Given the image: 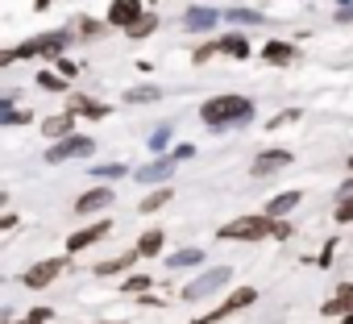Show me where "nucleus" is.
<instances>
[{
	"label": "nucleus",
	"instance_id": "43",
	"mask_svg": "<svg viewBox=\"0 0 353 324\" xmlns=\"http://www.w3.org/2000/svg\"><path fill=\"white\" fill-rule=\"evenodd\" d=\"M112 324H125V320H112Z\"/></svg>",
	"mask_w": 353,
	"mask_h": 324
},
{
	"label": "nucleus",
	"instance_id": "2",
	"mask_svg": "<svg viewBox=\"0 0 353 324\" xmlns=\"http://www.w3.org/2000/svg\"><path fill=\"white\" fill-rule=\"evenodd\" d=\"M274 233V216H237L221 229L225 241H262Z\"/></svg>",
	"mask_w": 353,
	"mask_h": 324
},
{
	"label": "nucleus",
	"instance_id": "36",
	"mask_svg": "<svg viewBox=\"0 0 353 324\" xmlns=\"http://www.w3.org/2000/svg\"><path fill=\"white\" fill-rule=\"evenodd\" d=\"M212 54H221V46H204V50H200V54H196V63H208V59H212Z\"/></svg>",
	"mask_w": 353,
	"mask_h": 324
},
{
	"label": "nucleus",
	"instance_id": "29",
	"mask_svg": "<svg viewBox=\"0 0 353 324\" xmlns=\"http://www.w3.org/2000/svg\"><path fill=\"white\" fill-rule=\"evenodd\" d=\"M46 320H54V312H50V307H34V312H26V320H17V324H46Z\"/></svg>",
	"mask_w": 353,
	"mask_h": 324
},
{
	"label": "nucleus",
	"instance_id": "23",
	"mask_svg": "<svg viewBox=\"0 0 353 324\" xmlns=\"http://www.w3.org/2000/svg\"><path fill=\"white\" fill-rule=\"evenodd\" d=\"M158 250H162V233H158V229L141 233V241H137V254H141V258H154Z\"/></svg>",
	"mask_w": 353,
	"mask_h": 324
},
{
	"label": "nucleus",
	"instance_id": "17",
	"mask_svg": "<svg viewBox=\"0 0 353 324\" xmlns=\"http://www.w3.org/2000/svg\"><path fill=\"white\" fill-rule=\"evenodd\" d=\"M262 59H266V63H274V67H287V63L295 59V50H291L287 42H266V50H262Z\"/></svg>",
	"mask_w": 353,
	"mask_h": 324
},
{
	"label": "nucleus",
	"instance_id": "25",
	"mask_svg": "<svg viewBox=\"0 0 353 324\" xmlns=\"http://www.w3.org/2000/svg\"><path fill=\"white\" fill-rule=\"evenodd\" d=\"M38 88H46V92H67L63 75H54V71H42V75H38Z\"/></svg>",
	"mask_w": 353,
	"mask_h": 324
},
{
	"label": "nucleus",
	"instance_id": "30",
	"mask_svg": "<svg viewBox=\"0 0 353 324\" xmlns=\"http://www.w3.org/2000/svg\"><path fill=\"white\" fill-rule=\"evenodd\" d=\"M229 21H237V26H262L266 17H258V13H245V9H237V13H229Z\"/></svg>",
	"mask_w": 353,
	"mask_h": 324
},
{
	"label": "nucleus",
	"instance_id": "27",
	"mask_svg": "<svg viewBox=\"0 0 353 324\" xmlns=\"http://www.w3.org/2000/svg\"><path fill=\"white\" fill-rule=\"evenodd\" d=\"M92 175H96V179H121V175H125V162H104V167H96Z\"/></svg>",
	"mask_w": 353,
	"mask_h": 324
},
{
	"label": "nucleus",
	"instance_id": "42",
	"mask_svg": "<svg viewBox=\"0 0 353 324\" xmlns=\"http://www.w3.org/2000/svg\"><path fill=\"white\" fill-rule=\"evenodd\" d=\"M349 171H353V158H349Z\"/></svg>",
	"mask_w": 353,
	"mask_h": 324
},
{
	"label": "nucleus",
	"instance_id": "8",
	"mask_svg": "<svg viewBox=\"0 0 353 324\" xmlns=\"http://www.w3.org/2000/svg\"><path fill=\"white\" fill-rule=\"evenodd\" d=\"M108 229H112L108 221H96V225H88V229H79V233H71V237H67V254H83L88 245H96L100 237H108Z\"/></svg>",
	"mask_w": 353,
	"mask_h": 324
},
{
	"label": "nucleus",
	"instance_id": "13",
	"mask_svg": "<svg viewBox=\"0 0 353 324\" xmlns=\"http://www.w3.org/2000/svg\"><path fill=\"white\" fill-rule=\"evenodd\" d=\"M170 171H174V158H158L137 171V183H162V179H170Z\"/></svg>",
	"mask_w": 353,
	"mask_h": 324
},
{
	"label": "nucleus",
	"instance_id": "3",
	"mask_svg": "<svg viewBox=\"0 0 353 324\" xmlns=\"http://www.w3.org/2000/svg\"><path fill=\"white\" fill-rule=\"evenodd\" d=\"M229 279H233V270H229V266H212V270H204V274H200L192 287H183V299H188V303H200V299L216 295V291H221Z\"/></svg>",
	"mask_w": 353,
	"mask_h": 324
},
{
	"label": "nucleus",
	"instance_id": "39",
	"mask_svg": "<svg viewBox=\"0 0 353 324\" xmlns=\"http://www.w3.org/2000/svg\"><path fill=\"white\" fill-rule=\"evenodd\" d=\"M336 21H353V5H349V9H341V13H336Z\"/></svg>",
	"mask_w": 353,
	"mask_h": 324
},
{
	"label": "nucleus",
	"instance_id": "6",
	"mask_svg": "<svg viewBox=\"0 0 353 324\" xmlns=\"http://www.w3.org/2000/svg\"><path fill=\"white\" fill-rule=\"evenodd\" d=\"M63 258H42V262H34L26 274H21V287H30V291H42V287H50L59 274H63Z\"/></svg>",
	"mask_w": 353,
	"mask_h": 324
},
{
	"label": "nucleus",
	"instance_id": "5",
	"mask_svg": "<svg viewBox=\"0 0 353 324\" xmlns=\"http://www.w3.org/2000/svg\"><path fill=\"white\" fill-rule=\"evenodd\" d=\"M92 150H96V141H92V137H83V133H67V137H59V141L46 150V162H67V158L92 154Z\"/></svg>",
	"mask_w": 353,
	"mask_h": 324
},
{
	"label": "nucleus",
	"instance_id": "12",
	"mask_svg": "<svg viewBox=\"0 0 353 324\" xmlns=\"http://www.w3.org/2000/svg\"><path fill=\"white\" fill-rule=\"evenodd\" d=\"M137 17H141V5H137V0H112V9H108V26L125 30V26H133Z\"/></svg>",
	"mask_w": 353,
	"mask_h": 324
},
{
	"label": "nucleus",
	"instance_id": "22",
	"mask_svg": "<svg viewBox=\"0 0 353 324\" xmlns=\"http://www.w3.org/2000/svg\"><path fill=\"white\" fill-rule=\"evenodd\" d=\"M154 30H158V17H150V13H141L133 26H125V34H129V38H145V34H154Z\"/></svg>",
	"mask_w": 353,
	"mask_h": 324
},
{
	"label": "nucleus",
	"instance_id": "26",
	"mask_svg": "<svg viewBox=\"0 0 353 324\" xmlns=\"http://www.w3.org/2000/svg\"><path fill=\"white\" fill-rule=\"evenodd\" d=\"M158 96H162L158 88H133V92H125L129 104H145V100H158Z\"/></svg>",
	"mask_w": 353,
	"mask_h": 324
},
{
	"label": "nucleus",
	"instance_id": "1",
	"mask_svg": "<svg viewBox=\"0 0 353 324\" xmlns=\"http://www.w3.org/2000/svg\"><path fill=\"white\" fill-rule=\"evenodd\" d=\"M254 117V100L245 96H216V100H204L200 104V121L204 125H233V121H250Z\"/></svg>",
	"mask_w": 353,
	"mask_h": 324
},
{
	"label": "nucleus",
	"instance_id": "11",
	"mask_svg": "<svg viewBox=\"0 0 353 324\" xmlns=\"http://www.w3.org/2000/svg\"><path fill=\"white\" fill-rule=\"evenodd\" d=\"M216 21H221V13H216V9H204V5L183 13V26H188V34H208Z\"/></svg>",
	"mask_w": 353,
	"mask_h": 324
},
{
	"label": "nucleus",
	"instance_id": "10",
	"mask_svg": "<svg viewBox=\"0 0 353 324\" xmlns=\"http://www.w3.org/2000/svg\"><path fill=\"white\" fill-rule=\"evenodd\" d=\"M283 167H291V154H287V150H266L262 158H254V179L274 175V171H283Z\"/></svg>",
	"mask_w": 353,
	"mask_h": 324
},
{
	"label": "nucleus",
	"instance_id": "21",
	"mask_svg": "<svg viewBox=\"0 0 353 324\" xmlns=\"http://www.w3.org/2000/svg\"><path fill=\"white\" fill-rule=\"evenodd\" d=\"M71 108H75V112H83V117H96V121H100V117H108V104H96V100H88V96H75V100H71Z\"/></svg>",
	"mask_w": 353,
	"mask_h": 324
},
{
	"label": "nucleus",
	"instance_id": "9",
	"mask_svg": "<svg viewBox=\"0 0 353 324\" xmlns=\"http://www.w3.org/2000/svg\"><path fill=\"white\" fill-rule=\"evenodd\" d=\"M112 200H117V192H112V188H92V192H83V196L75 200V212H79V216H88V212L108 208Z\"/></svg>",
	"mask_w": 353,
	"mask_h": 324
},
{
	"label": "nucleus",
	"instance_id": "33",
	"mask_svg": "<svg viewBox=\"0 0 353 324\" xmlns=\"http://www.w3.org/2000/svg\"><path fill=\"white\" fill-rule=\"evenodd\" d=\"M166 141H170V125H162V129H158V133L150 137V150H162Z\"/></svg>",
	"mask_w": 353,
	"mask_h": 324
},
{
	"label": "nucleus",
	"instance_id": "19",
	"mask_svg": "<svg viewBox=\"0 0 353 324\" xmlns=\"http://www.w3.org/2000/svg\"><path fill=\"white\" fill-rule=\"evenodd\" d=\"M137 258H141L137 250H133V254H121V258H108V262H100V266H96V274H125Z\"/></svg>",
	"mask_w": 353,
	"mask_h": 324
},
{
	"label": "nucleus",
	"instance_id": "28",
	"mask_svg": "<svg viewBox=\"0 0 353 324\" xmlns=\"http://www.w3.org/2000/svg\"><path fill=\"white\" fill-rule=\"evenodd\" d=\"M30 121V108H5L0 112V125H26Z\"/></svg>",
	"mask_w": 353,
	"mask_h": 324
},
{
	"label": "nucleus",
	"instance_id": "31",
	"mask_svg": "<svg viewBox=\"0 0 353 324\" xmlns=\"http://www.w3.org/2000/svg\"><path fill=\"white\" fill-rule=\"evenodd\" d=\"M145 287H150V279H145V274H133V279H125V291H129V295H141Z\"/></svg>",
	"mask_w": 353,
	"mask_h": 324
},
{
	"label": "nucleus",
	"instance_id": "37",
	"mask_svg": "<svg viewBox=\"0 0 353 324\" xmlns=\"http://www.w3.org/2000/svg\"><path fill=\"white\" fill-rule=\"evenodd\" d=\"M13 225H17V216H13V212H5V216H0V229H13Z\"/></svg>",
	"mask_w": 353,
	"mask_h": 324
},
{
	"label": "nucleus",
	"instance_id": "15",
	"mask_svg": "<svg viewBox=\"0 0 353 324\" xmlns=\"http://www.w3.org/2000/svg\"><path fill=\"white\" fill-rule=\"evenodd\" d=\"M320 312H324V316H341V312H353V287L345 283V287H341V291H336V295H332L324 307H320Z\"/></svg>",
	"mask_w": 353,
	"mask_h": 324
},
{
	"label": "nucleus",
	"instance_id": "20",
	"mask_svg": "<svg viewBox=\"0 0 353 324\" xmlns=\"http://www.w3.org/2000/svg\"><path fill=\"white\" fill-rule=\"evenodd\" d=\"M200 262H204V250H179V254L166 258L170 270H179V266H200Z\"/></svg>",
	"mask_w": 353,
	"mask_h": 324
},
{
	"label": "nucleus",
	"instance_id": "38",
	"mask_svg": "<svg viewBox=\"0 0 353 324\" xmlns=\"http://www.w3.org/2000/svg\"><path fill=\"white\" fill-rule=\"evenodd\" d=\"M345 196H353V179H345V183H341V200H345Z\"/></svg>",
	"mask_w": 353,
	"mask_h": 324
},
{
	"label": "nucleus",
	"instance_id": "41",
	"mask_svg": "<svg viewBox=\"0 0 353 324\" xmlns=\"http://www.w3.org/2000/svg\"><path fill=\"white\" fill-rule=\"evenodd\" d=\"M5 200H9V196H5V192H0V208H5Z\"/></svg>",
	"mask_w": 353,
	"mask_h": 324
},
{
	"label": "nucleus",
	"instance_id": "35",
	"mask_svg": "<svg viewBox=\"0 0 353 324\" xmlns=\"http://www.w3.org/2000/svg\"><path fill=\"white\" fill-rule=\"evenodd\" d=\"M295 117H299V112H295V108H287V112H279V117H274V121H270V125H274V129H279V125H287V121H295Z\"/></svg>",
	"mask_w": 353,
	"mask_h": 324
},
{
	"label": "nucleus",
	"instance_id": "18",
	"mask_svg": "<svg viewBox=\"0 0 353 324\" xmlns=\"http://www.w3.org/2000/svg\"><path fill=\"white\" fill-rule=\"evenodd\" d=\"M295 204H299V192H283V196H274V200L266 204V216H274V221H279V216H287Z\"/></svg>",
	"mask_w": 353,
	"mask_h": 324
},
{
	"label": "nucleus",
	"instance_id": "32",
	"mask_svg": "<svg viewBox=\"0 0 353 324\" xmlns=\"http://www.w3.org/2000/svg\"><path fill=\"white\" fill-rule=\"evenodd\" d=\"M336 221H341V225H353V196H345V200H341V208H336Z\"/></svg>",
	"mask_w": 353,
	"mask_h": 324
},
{
	"label": "nucleus",
	"instance_id": "14",
	"mask_svg": "<svg viewBox=\"0 0 353 324\" xmlns=\"http://www.w3.org/2000/svg\"><path fill=\"white\" fill-rule=\"evenodd\" d=\"M42 133H46L50 141H59V137L75 133V117H71V112H63V117H50V121H42Z\"/></svg>",
	"mask_w": 353,
	"mask_h": 324
},
{
	"label": "nucleus",
	"instance_id": "16",
	"mask_svg": "<svg viewBox=\"0 0 353 324\" xmlns=\"http://www.w3.org/2000/svg\"><path fill=\"white\" fill-rule=\"evenodd\" d=\"M216 46H221V54H229V59H250V42H245L241 34H225Z\"/></svg>",
	"mask_w": 353,
	"mask_h": 324
},
{
	"label": "nucleus",
	"instance_id": "24",
	"mask_svg": "<svg viewBox=\"0 0 353 324\" xmlns=\"http://www.w3.org/2000/svg\"><path fill=\"white\" fill-rule=\"evenodd\" d=\"M170 196H174V192H170V188H158V192H150V196H145V200H141V212H145V216H150V212H154V208H162V204H166V200H170Z\"/></svg>",
	"mask_w": 353,
	"mask_h": 324
},
{
	"label": "nucleus",
	"instance_id": "7",
	"mask_svg": "<svg viewBox=\"0 0 353 324\" xmlns=\"http://www.w3.org/2000/svg\"><path fill=\"white\" fill-rule=\"evenodd\" d=\"M254 299H258V291H254V287H237V291H233V295H229V299L216 307V312H208V316H200V320H192V324H221V320H229L233 312L250 307Z\"/></svg>",
	"mask_w": 353,
	"mask_h": 324
},
{
	"label": "nucleus",
	"instance_id": "34",
	"mask_svg": "<svg viewBox=\"0 0 353 324\" xmlns=\"http://www.w3.org/2000/svg\"><path fill=\"white\" fill-rule=\"evenodd\" d=\"M192 154H196V145H192V141H188V145H174V150H170V158H174V162H183V158H192Z\"/></svg>",
	"mask_w": 353,
	"mask_h": 324
},
{
	"label": "nucleus",
	"instance_id": "40",
	"mask_svg": "<svg viewBox=\"0 0 353 324\" xmlns=\"http://www.w3.org/2000/svg\"><path fill=\"white\" fill-rule=\"evenodd\" d=\"M0 324H17V320H9V316H0Z\"/></svg>",
	"mask_w": 353,
	"mask_h": 324
},
{
	"label": "nucleus",
	"instance_id": "4",
	"mask_svg": "<svg viewBox=\"0 0 353 324\" xmlns=\"http://www.w3.org/2000/svg\"><path fill=\"white\" fill-rule=\"evenodd\" d=\"M67 50V34H38L30 42L17 46V59H34V54H46V59H59Z\"/></svg>",
	"mask_w": 353,
	"mask_h": 324
}]
</instances>
